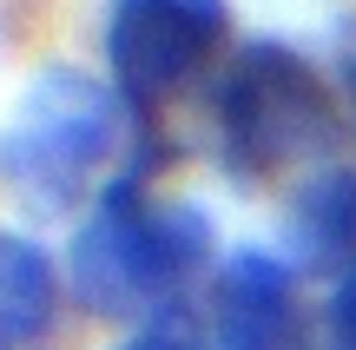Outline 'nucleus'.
Wrapping results in <instances>:
<instances>
[{"label": "nucleus", "mask_w": 356, "mask_h": 350, "mask_svg": "<svg viewBox=\"0 0 356 350\" xmlns=\"http://www.w3.org/2000/svg\"><path fill=\"white\" fill-rule=\"evenodd\" d=\"M211 218L178 198H145L139 179H106L86 232L73 238V291L99 317H165L204 271Z\"/></svg>", "instance_id": "1"}, {"label": "nucleus", "mask_w": 356, "mask_h": 350, "mask_svg": "<svg viewBox=\"0 0 356 350\" xmlns=\"http://www.w3.org/2000/svg\"><path fill=\"white\" fill-rule=\"evenodd\" d=\"M343 132V106L323 73L284 40H251L218 86V152L238 179L310 172Z\"/></svg>", "instance_id": "2"}, {"label": "nucleus", "mask_w": 356, "mask_h": 350, "mask_svg": "<svg viewBox=\"0 0 356 350\" xmlns=\"http://www.w3.org/2000/svg\"><path fill=\"white\" fill-rule=\"evenodd\" d=\"M126 139V100L79 66H47L0 132V179L33 212H73Z\"/></svg>", "instance_id": "3"}, {"label": "nucleus", "mask_w": 356, "mask_h": 350, "mask_svg": "<svg viewBox=\"0 0 356 350\" xmlns=\"http://www.w3.org/2000/svg\"><path fill=\"white\" fill-rule=\"evenodd\" d=\"M231 33L225 0H113L106 13V66L113 93L132 113L178 100L211 66V53Z\"/></svg>", "instance_id": "4"}, {"label": "nucleus", "mask_w": 356, "mask_h": 350, "mask_svg": "<svg viewBox=\"0 0 356 350\" xmlns=\"http://www.w3.org/2000/svg\"><path fill=\"white\" fill-rule=\"evenodd\" d=\"M211 350H310L297 271L270 251H231L211 285Z\"/></svg>", "instance_id": "5"}, {"label": "nucleus", "mask_w": 356, "mask_h": 350, "mask_svg": "<svg viewBox=\"0 0 356 350\" xmlns=\"http://www.w3.org/2000/svg\"><path fill=\"white\" fill-rule=\"evenodd\" d=\"M291 238L297 258L330 271V264H356V172L323 166L304 179V192L291 198Z\"/></svg>", "instance_id": "6"}, {"label": "nucleus", "mask_w": 356, "mask_h": 350, "mask_svg": "<svg viewBox=\"0 0 356 350\" xmlns=\"http://www.w3.org/2000/svg\"><path fill=\"white\" fill-rule=\"evenodd\" d=\"M53 298H60V285H53L47 251L20 232H0V350L33 344L53 317Z\"/></svg>", "instance_id": "7"}, {"label": "nucleus", "mask_w": 356, "mask_h": 350, "mask_svg": "<svg viewBox=\"0 0 356 350\" xmlns=\"http://www.w3.org/2000/svg\"><path fill=\"white\" fill-rule=\"evenodd\" d=\"M119 350H211V344H204V337H198V331H191L178 311H165V317H152V324H139Z\"/></svg>", "instance_id": "8"}, {"label": "nucleus", "mask_w": 356, "mask_h": 350, "mask_svg": "<svg viewBox=\"0 0 356 350\" xmlns=\"http://www.w3.org/2000/svg\"><path fill=\"white\" fill-rule=\"evenodd\" d=\"M330 350H356V264L343 271V285L330 298Z\"/></svg>", "instance_id": "9"}, {"label": "nucleus", "mask_w": 356, "mask_h": 350, "mask_svg": "<svg viewBox=\"0 0 356 350\" xmlns=\"http://www.w3.org/2000/svg\"><path fill=\"white\" fill-rule=\"evenodd\" d=\"M350 100H356V53H350Z\"/></svg>", "instance_id": "10"}]
</instances>
